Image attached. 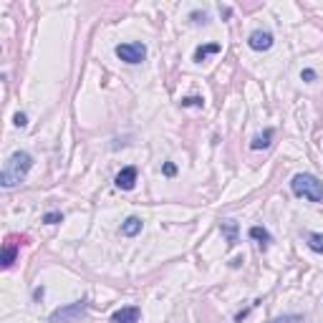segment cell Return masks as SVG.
Here are the masks:
<instances>
[{
	"instance_id": "d6986e66",
	"label": "cell",
	"mask_w": 323,
	"mask_h": 323,
	"mask_svg": "<svg viewBox=\"0 0 323 323\" xmlns=\"http://www.w3.org/2000/svg\"><path fill=\"white\" fill-rule=\"evenodd\" d=\"M192 21H195V23H207V13L195 11V13H192Z\"/></svg>"
},
{
	"instance_id": "7c38bea8",
	"label": "cell",
	"mask_w": 323,
	"mask_h": 323,
	"mask_svg": "<svg viewBox=\"0 0 323 323\" xmlns=\"http://www.w3.org/2000/svg\"><path fill=\"white\" fill-rule=\"evenodd\" d=\"M220 51V43H207V46H200L197 51H195V61H205L207 56H212V53H217Z\"/></svg>"
},
{
	"instance_id": "2e32d148",
	"label": "cell",
	"mask_w": 323,
	"mask_h": 323,
	"mask_svg": "<svg viewBox=\"0 0 323 323\" xmlns=\"http://www.w3.org/2000/svg\"><path fill=\"white\" fill-rule=\"evenodd\" d=\"M298 320H300V315H280V318H275L270 323H298Z\"/></svg>"
},
{
	"instance_id": "30bf717a",
	"label": "cell",
	"mask_w": 323,
	"mask_h": 323,
	"mask_svg": "<svg viewBox=\"0 0 323 323\" xmlns=\"http://www.w3.org/2000/svg\"><path fill=\"white\" fill-rule=\"evenodd\" d=\"M16 253H18V245H16V240L11 237L8 243H6V248H3V268H11L13 265V260H16Z\"/></svg>"
},
{
	"instance_id": "8fae6325",
	"label": "cell",
	"mask_w": 323,
	"mask_h": 323,
	"mask_svg": "<svg viewBox=\"0 0 323 323\" xmlns=\"http://www.w3.org/2000/svg\"><path fill=\"white\" fill-rule=\"evenodd\" d=\"M273 129H265L263 134H258V136H253V141H250V146L253 149H265V146H270V139H273Z\"/></svg>"
},
{
	"instance_id": "4fadbf2b",
	"label": "cell",
	"mask_w": 323,
	"mask_h": 323,
	"mask_svg": "<svg viewBox=\"0 0 323 323\" xmlns=\"http://www.w3.org/2000/svg\"><path fill=\"white\" fill-rule=\"evenodd\" d=\"M250 237L253 240H260V245H265V243H270V232L265 230V227H250Z\"/></svg>"
},
{
	"instance_id": "ffe728a7",
	"label": "cell",
	"mask_w": 323,
	"mask_h": 323,
	"mask_svg": "<svg viewBox=\"0 0 323 323\" xmlns=\"http://www.w3.org/2000/svg\"><path fill=\"white\" fill-rule=\"evenodd\" d=\"M165 175H167V177H175V175H177V167L172 165V162H167V165H165Z\"/></svg>"
},
{
	"instance_id": "52a82bcc",
	"label": "cell",
	"mask_w": 323,
	"mask_h": 323,
	"mask_svg": "<svg viewBox=\"0 0 323 323\" xmlns=\"http://www.w3.org/2000/svg\"><path fill=\"white\" fill-rule=\"evenodd\" d=\"M136 320H139V308H136V305L119 308V310L111 315V323H136Z\"/></svg>"
},
{
	"instance_id": "277c9868",
	"label": "cell",
	"mask_w": 323,
	"mask_h": 323,
	"mask_svg": "<svg viewBox=\"0 0 323 323\" xmlns=\"http://www.w3.org/2000/svg\"><path fill=\"white\" fill-rule=\"evenodd\" d=\"M116 56L124 61V63H141L144 58H146V46L144 43H119L116 48Z\"/></svg>"
},
{
	"instance_id": "7a4b0ae2",
	"label": "cell",
	"mask_w": 323,
	"mask_h": 323,
	"mask_svg": "<svg viewBox=\"0 0 323 323\" xmlns=\"http://www.w3.org/2000/svg\"><path fill=\"white\" fill-rule=\"evenodd\" d=\"M290 190H293V195H298L308 202H323V182L313 175H305V172L295 175L290 180Z\"/></svg>"
},
{
	"instance_id": "5bb4252c",
	"label": "cell",
	"mask_w": 323,
	"mask_h": 323,
	"mask_svg": "<svg viewBox=\"0 0 323 323\" xmlns=\"http://www.w3.org/2000/svg\"><path fill=\"white\" fill-rule=\"evenodd\" d=\"M308 248L315 253H323V235L320 232H308Z\"/></svg>"
},
{
	"instance_id": "44dd1931",
	"label": "cell",
	"mask_w": 323,
	"mask_h": 323,
	"mask_svg": "<svg viewBox=\"0 0 323 323\" xmlns=\"http://www.w3.org/2000/svg\"><path fill=\"white\" fill-rule=\"evenodd\" d=\"M300 78H303V81H313V78H315V71H313V68H305V71L300 73Z\"/></svg>"
},
{
	"instance_id": "5b68a950",
	"label": "cell",
	"mask_w": 323,
	"mask_h": 323,
	"mask_svg": "<svg viewBox=\"0 0 323 323\" xmlns=\"http://www.w3.org/2000/svg\"><path fill=\"white\" fill-rule=\"evenodd\" d=\"M248 46H250L253 51H268V48L273 46V33L265 31V28H258V31H253V33L248 36Z\"/></svg>"
},
{
	"instance_id": "9c48e42d",
	"label": "cell",
	"mask_w": 323,
	"mask_h": 323,
	"mask_svg": "<svg viewBox=\"0 0 323 323\" xmlns=\"http://www.w3.org/2000/svg\"><path fill=\"white\" fill-rule=\"evenodd\" d=\"M220 230H222V235L227 237L230 245L237 243V222H235V220H222V222H220Z\"/></svg>"
},
{
	"instance_id": "9a60e30c",
	"label": "cell",
	"mask_w": 323,
	"mask_h": 323,
	"mask_svg": "<svg viewBox=\"0 0 323 323\" xmlns=\"http://www.w3.org/2000/svg\"><path fill=\"white\" fill-rule=\"evenodd\" d=\"M61 220H63L61 212H46V215H43V222H46V225H56V222H61Z\"/></svg>"
},
{
	"instance_id": "e0dca14e",
	"label": "cell",
	"mask_w": 323,
	"mask_h": 323,
	"mask_svg": "<svg viewBox=\"0 0 323 323\" xmlns=\"http://www.w3.org/2000/svg\"><path fill=\"white\" fill-rule=\"evenodd\" d=\"M13 124L23 129V126H28V116H26V114H16V116H13Z\"/></svg>"
},
{
	"instance_id": "6da1fadb",
	"label": "cell",
	"mask_w": 323,
	"mask_h": 323,
	"mask_svg": "<svg viewBox=\"0 0 323 323\" xmlns=\"http://www.w3.org/2000/svg\"><path fill=\"white\" fill-rule=\"evenodd\" d=\"M31 167H33V156H31L28 151H23V149L13 151V154L8 156V162H6L3 172H0V185H3V190L18 187V185L28 177Z\"/></svg>"
},
{
	"instance_id": "ba28073f",
	"label": "cell",
	"mask_w": 323,
	"mask_h": 323,
	"mask_svg": "<svg viewBox=\"0 0 323 323\" xmlns=\"http://www.w3.org/2000/svg\"><path fill=\"white\" fill-rule=\"evenodd\" d=\"M141 220L136 217V215H131V217H126L124 222H121V235H126V237H134V235H139L141 232Z\"/></svg>"
},
{
	"instance_id": "3957f363",
	"label": "cell",
	"mask_w": 323,
	"mask_h": 323,
	"mask_svg": "<svg viewBox=\"0 0 323 323\" xmlns=\"http://www.w3.org/2000/svg\"><path fill=\"white\" fill-rule=\"evenodd\" d=\"M86 308H89V300L81 298V300H76V303H71V305H63V308L53 310L48 320H51V323H76V320L86 313Z\"/></svg>"
},
{
	"instance_id": "ac0fdd59",
	"label": "cell",
	"mask_w": 323,
	"mask_h": 323,
	"mask_svg": "<svg viewBox=\"0 0 323 323\" xmlns=\"http://www.w3.org/2000/svg\"><path fill=\"white\" fill-rule=\"evenodd\" d=\"M182 106H202V99H197V96H190V99H182Z\"/></svg>"
},
{
	"instance_id": "8992f818",
	"label": "cell",
	"mask_w": 323,
	"mask_h": 323,
	"mask_svg": "<svg viewBox=\"0 0 323 323\" xmlns=\"http://www.w3.org/2000/svg\"><path fill=\"white\" fill-rule=\"evenodd\" d=\"M134 185H136V167H124L116 175V187L119 190H134Z\"/></svg>"
}]
</instances>
